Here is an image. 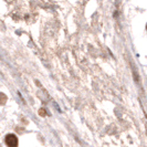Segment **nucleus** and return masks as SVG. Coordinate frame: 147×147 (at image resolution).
Segmentation results:
<instances>
[{"label": "nucleus", "mask_w": 147, "mask_h": 147, "mask_svg": "<svg viewBox=\"0 0 147 147\" xmlns=\"http://www.w3.org/2000/svg\"><path fill=\"white\" fill-rule=\"evenodd\" d=\"M5 140L8 147H18V137L15 134H8L5 137Z\"/></svg>", "instance_id": "obj_1"}, {"label": "nucleus", "mask_w": 147, "mask_h": 147, "mask_svg": "<svg viewBox=\"0 0 147 147\" xmlns=\"http://www.w3.org/2000/svg\"><path fill=\"white\" fill-rule=\"evenodd\" d=\"M39 114H40L41 116H45V115H47V113H45V110H44V109H41V110L39 111Z\"/></svg>", "instance_id": "obj_3"}, {"label": "nucleus", "mask_w": 147, "mask_h": 147, "mask_svg": "<svg viewBox=\"0 0 147 147\" xmlns=\"http://www.w3.org/2000/svg\"><path fill=\"white\" fill-rule=\"evenodd\" d=\"M7 100H8V98H7V95L0 92V105H3V104L7 102Z\"/></svg>", "instance_id": "obj_2"}, {"label": "nucleus", "mask_w": 147, "mask_h": 147, "mask_svg": "<svg viewBox=\"0 0 147 147\" xmlns=\"http://www.w3.org/2000/svg\"><path fill=\"white\" fill-rule=\"evenodd\" d=\"M0 147H2V146H1V145H0Z\"/></svg>", "instance_id": "obj_4"}]
</instances>
